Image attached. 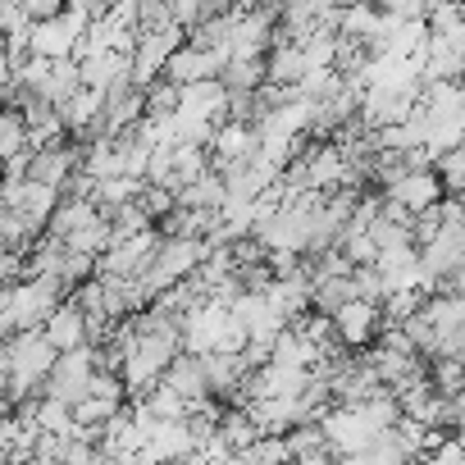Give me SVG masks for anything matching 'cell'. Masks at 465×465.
Here are the masks:
<instances>
[{
    "mask_svg": "<svg viewBox=\"0 0 465 465\" xmlns=\"http://www.w3.org/2000/svg\"><path fill=\"white\" fill-rule=\"evenodd\" d=\"M137 406H146L155 420H187V415H192V401H187L183 392H173L169 383H160V388H155L146 401H137Z\"/></svg>",
    "mask_w": 465,
    "mask_h": 465,
    "instance_id": "cell-19",
    "label": "cell"
},
{
    "mask_svg": "<svg viewBox=\"0 0 465 465\" xmlns=\"http://www.w3.org/2000/svg\"><path fill=\"white\" fill-rule=\"evenodd\" d=\"M265 64H270V83H279V87H297L311 74L306 46L302 42H288V37H279V46L265 55Z\"/></svg>",
    "mask_w": 465,
    "mask_h": 465,
    "instance_id": "cell-10",
    "label": "cell"
},
{
    "mask_svg": "<svg viewBox=\"0 0 465 465\" xmlns=\"http://www.w3.org/2000/svg\"><path fill=\"white\" fill-rule=\"evenodd\" d=\"M164 383H169L173 392H183L192 406L210 401V379H205V365H201V356H192V351H183V356L169 365Z\"/></svg>",
    "mask_w": 465,
    "mask_h": 465,
    "instance_id": "cell-11",
    "label": "cell"
},
{
    "mask_svg": "<svg viewBox=\"0 0 465 465\" xmlns=\"http://www.w3.org/2000/svg\"><path fill=\"white\" fill-rule=\"evenodd\" d=\"M429 379L438 383V392L456 397V392H465V361H456V356H433V361H429Z\"/></svg>",
    "mask_w": 465,
    "mask_h": 465,
    "instance_id": "cell-20",
    "label": "cell"
},
{
    "mask_svg": "<svg viewBox=\"0 0 465 465\" xmlns=\"http://www.w3.org/2000/svg\"><path fill=\"white\" fill-rule=\"evenodd\" d=\"M69 302L64 283L42 274V279H24V283H10L5 288V306H0V333L15 338V333H28V329H46V320Z\"/></svg>",
    "mask_w": 465,
    "mask_h": 465,
    "instance_id": "cell-2",
    "label": "cell"
},
{
    "mask_svg": "<svg viewBox=\"0 0 465 465\" xmlns=\"http://www.w3.org/2000/svg\"><path fill=\"white\" fill-rule=\"evenodd\" d=\"M114 242H119V238H114V223H110L105 214H101V219H92L87 228H78L74 238H69V247H74V252H83V256H96V261H101V256H105Z\"/></svg>",
    "mask_w": 465,
    "mask_h": 465,
    "instance_id": "cell-17",
    "label": "cell"
},
{
    "mask_svg": "<svg viewBox=\"0 0 465 465\" xmlns=\"http://www.w3.org/2000/svg\"><path fill=\"white\" fill-rule=\"evenodd\" d=\"M311 283H315V311H320V315H338L347 302L361 297L356 270H351V274H311Z\"/></svg>",
    "mask_w": 465,
    "mask_h": 465,
    "instance_id": "cell-12",
    "label": "cell"
},
{
    "mask_svg": "<svg viewBox=\"0 0 465 465\" xmlns=\"http://www.w3.org/2000/svg\"><path fill=\"white\" fill-rule=\"evenodd\" d=\"M460 83H465V78H460Z\"/></svg>",
    "mask_w": 465,
    "mask_h": 465,
    "instance_id": "cell-29",
    "label": "cell"
},
{
    "mask_svg": "<svg viewBox=\"0 0 465 465\" xmlns=\"http://www.w3.org/2000/svg\"><path fill=\"white\" fill-rule=\"evenodd\" d=\"M228 465H261V460H256V451L247 447V451H232V460H228Z\"/></svg>",
    "mask_w": 465,
    "mask_h": 465,
    "instance_id": "cell-27",
    "label": "cell"
},
{
    "mask_svg": "<svg viewBox=\"0 0 465 465\" xmlns=\"http://www.w3.org/2000/svg\"><path fill=\"white\" fill-rule=\"evenodd\" d=\"M60 365V347L46 338V329H28L5 338V351H0V370H5V401L24 406L33 397H46V379Z\"/></svg>",
    "mask_w": 465,
    "mask_h": 465,
    "instance_id": "cell-1",
    "label": "cell"
},
{
    "mask_svg": "<svg viewBox=\"0 0 465 465\" xmlns=\"http://www.w3.org/2000/svg\"><path fill=\"white\" fill-rule=\"evenodd\" d=\"M333 324H338V338H342L347 351H365V347L379 342V333H383V302L356 297V302H347V306L333 315Z\"/></svg>",
    "mask_w": 465,
    "mask_h": 465,
    "instance_id": "cell-7",
    "label": "cell"
},
{
    "mask_svg": "<svg viewBox=\"0 0 465 465\" xmlns=\"http://www.w3.org/2000/svg\"><path fill=\"white\" fill-rule=\"evenodd\" d=\"M288 447H292V456L302 460V456H311V451H329V433H324L320 420H302V424L288 433Z\"/></svg>",
    "mask_w": 465,
    "mask_h": 465,
    "instance_id": "cell-21",
    "label": "cell"
},
{
    "mask_svg": "<svg viewBox=\"0 0 465 465\" xmlns=\"http://www.w3.org/2000/svg\"><path fill=\"white\" fill-rule=\"evenodd\" d=\"M320 424H324V433H329V451H333L338 460L370 451V442L383 433L361 406H329V411L320 415Z\"/></svg>",
    "mask_w": 465,
    "mask_h": 465,
    "instance_id": "cell-3",
    "label": "cell"
},
{
    "mask_svg": "<svg viewBox=\"0 0 465 465\" xmlns=\"http://www.w3.org/2000/svg\"><path fill=\"white\" fill-rule=\"evenodd\" d=\"M60 465H69V460H60Z\"/></svg>",
    "mask_w": 465,
    "mask_h": 465,
    "instance_id": "cell-28",
    "label": "cell"
},
{
    "mask_svg": "<svg viewBox=\"0 0 465 465\" xmlns=\"http://www.w3.org/2000/svg\"><path fill=\"white\" fill-rule=\"evenodd\" d=\"M223 201H228V183H223V173H214V169L178 192V205H183V210H223Z\"/></svg>",
    "mask_w": 465,
    "mask_h": 465,
    "instance_id": "cell-15",
    "label": "cell"
},
{
    "mask_svg": "<svg viewBox=\"0 0 465 465\" xmlns=\"http://www.w3.org/2000/svg\"><path fill=\"white\" fill-rule=\"evenodd\" d=\"M424 465H465V433H447L442 447L424 456Z\"/></svg>",
    "mask_w": 465,
    "mask_h": 465,
    "instance_id": "cell-24",
    "label": "cell"
},
{
    "mask_svg": "<svg viewBox=\"0 0 465 465\" xmlns=\"http://www.w3.org/2000/svg\"><path fill=\"white\" fill-rule=\"evenodd\" d=\"M24 151H37V146H33V128H28L24 110H19V105H10V110H5V119H0V155L15 160V155H24Z\"/></svg>",
    "mask_w": 465,
    "mask_h": 465,
    "instance_id": "cell-16",
    "label": "cell"
},
{
    "mask_svg": "<svg viewBox=\"0 0 465 465\" xmlns=\"http://www.w3.org/2000/svg\"><path fill=\"white\" fill-rule=\"evenodd\" d=\"M270 83V64L265 60H228L223 69V87L228 92H261Z\"/></svg>",
    "mask_w": 465,
    "mask_h": 465,
    "instance_id": "cell-18",
    "label": "cell"
},
{
    "mask_svg": "<svg viewBox=\"0 0 465 465\" xmlns=\"http://www.w3.org/2000/svg\"><path fill=\"white\" fill-rule=\"evenodd\" d=\"M256 155H261V133H256V124H242V119L219 124V133H214V142H210V169H214V173H223V169H232V164H247V160H256Z\"/></svg>",
    "mask_w": 465,
    "mask_h": 465,
    "instance_id": "cell-6",
    "label": "cell"
},
{
    "mask_svg": "<svg viewBox=\"0 0 465 465\" xmlns=\"http://www.w3.org/2000/svg\"><path fill=\"white\" fill-rule=\"evenodd\" d=\"M383 196L401 201L411 214H424V210H433V205L447 201V183L438 178V169H415V173H406L397 187H388Z\"/></svg>",
    "mask_w": 465,
    "mask_h": 465,
    "instance_id": "cell-8",
    "label": "cell"
},
{
    "mask_svg": "<svg viewBox=\"0 0 465 465\" xmlns=\"http://www.w3.org/2000/svg\"><path fill=\"white\" fill-rule=\"evenodd\" d=\"M252 451H256V460H261V465H297V456H292L288 438H261Z\"/></svg>",
    "mask_w": 465,
    "mask_h": 465,
    "instance_id": "cell-23",
    "label": "cell"
},
{
    "mask_svg": "<svg viewBox=\"0 0 465 465\" xmlns=\"http://www.w3.org/2000/svg\"><path fill=\"white\" fill-rule=\"evenodd\" d=\"M0 201H5V210H19L42 232V228H51V219H55V210H60L64 196H60V187H46V183L28 178V183H5Z\"/></svg>",
    "mask_w": 465,
    "mask_h": 465,
    "instance_id": "cell-5",
    "label": "cell"
},
{
    "mask_svg": "<svg viewBox=\"0 0 465 465\" xmlns=\"http://www.w3.org/2000/svg\"><path fill=\"white\" fill-rule=\"evenodd\" d=\"M219 433L232 451H247L261 442V424L252 415V406H223V420H219Z\"/></svg>",
    "mask_w": 465,
    "mask_h": 465,
    "instance_id": "cell-14",
    "label": "cell"
},
{
    "mask_svg": "<svg viewBox=\"0 0 465 465\" xmlns=\"http://www.w3.org/2000/svg\"><path fill=\"white\" fill-rule=\"evenodd\" d=\"M92 219H101V205L96 201H87V196H64L60 201V210H55V219H51V228H46V238H60V242H69L78 228H87Z\"/></svg>",
    "mask_w": 465,
    "mask_h": 465,
    "instance_id": "cell-13",
    "label": "cell"
},
{
    "mask_svg": "<svg viewBox=\"0 0 465 465\" xmlns=\"http://www.w3.org/2000/svg\"><path fill=\"white\" fill-rule=\"evenodd\" d=\"M433 169H438V178L447 183V192H465V146H456V151H447V155H438L433 160Z\"/></svg>",
    "mask_w": 465,
    "mask_h": 465,
    "instance_id": "cell-22",
    "label": "cell"
},
{
    "mask_svg": "<svg viewBox=\"0 0 465 465\" xmlns=\"http://www.w3.org/2000/svg\"><path fill=\"white\" fill-rule=\"evenodd\" d=\"M92 379H96V351L92 347L64 351L60 365L51 370V379H46V397H60V401L78 406L83 397H92Z\"/></svg>",
    "mask_w": 465,
    "mask_h": 465,
    "instance_id": "cell-4",
    "label": "cell"
},
{
    "mask_svg": "<svg viewBox=\"0 0 465 465\" xmlns=\"http://www.w3.org/2000/svg\"><path fill=\"white\" fill-rule=\"evenodd\" d=\"M315 5L329 15V10H347V5H361V0H315Z\"/></svg>",
    "mask_w": 465,
    "mask_h": 465,
    "instance_id": "cell-26",
    "label": "cell"
},
{
    "mask_svg": "<svg viewBox=\"0 0 465 465\" xmlns=\"http://www.w3.org/2000/svg\"><path fill=\"white\" fill-rule=\"evenodd\" d=\"M46 338L60 347V356H64V351H78V347H92V320H87V311L69 297V302L46 320Z\"/></svg>",
    "mask_w": 465,
    "mask_h": 465,
    "instance_id": "cell-9",
    "label": "cell"
},
{
    "mask_svg": "<svg viewBox=\"0 0 465 465\" xmlns=\"http://www.w3.org/2000/svg\"><path fill=\"white\" fill-rule=\"evenodd\" d=\"M374 5L397 19H429V0H374Z\"/></svg>",
    "mask_w": 465,
    "mask_h": 465,
    "instance_id": "cell-25",
    "label": "cell"
}]
</instances>
